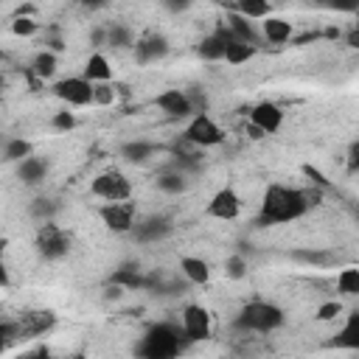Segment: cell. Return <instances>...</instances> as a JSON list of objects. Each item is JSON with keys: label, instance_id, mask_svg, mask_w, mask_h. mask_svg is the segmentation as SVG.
I'll return each instance as SVG.
<instances>
[{"label": "cell", "instance_id": "19", "mask_svg": "<svg viewBox=\"0 0 359 359\" xmlns=\"http://www.w3.org/2000/svg\"><path fill=\"white\" fill-rule=\"evenodd\" d=\"M180 272L194 286H202V283L210 280V264L205 258H196V255H182L180 258Z\"/></svg>", "mask_w": 359, "mask_h": 359}, {"label": "cell", "instance_id": "13", "mask_svg": "<svg viewBox=\"0 0 359 359\" xmlns=\"http://www.w3.org/2000/svg\"><path fill=\"white\" fill-rule=\"evenodd\" d=\"M20 323V337L31 339V337H42L56 325V314L50 309H28L17 317Z\"/></svg>", "mask_w": 359, "mask_h": 359}, {"label": "cell", "instance_id": "43", "mask_svg": "<svg viewBox=\"0 0 359 359\" xmlns=\"http://www.w3.org/2000/svg\"><path fill=\"white\" fill-rule=\"evenodd\" d=\"M345 168L351 174H359V140H353L348 146V151H345Z\"/></svg>", "mask_w": 359, "mask_h": 359}, {"label": "cell", "instance_id": "14", "mask_svg": "<svg viewBox=\"0 0 359 359\" xmlns=\"http://www.w3.org/2000/svg\"><path fill=\"white\" fill-rule=\"evenodd\" d=\"M154 104H157V109H160L163 115H168V118H177V121H182V118L191 121V118H194V107H191L185 90H180V87L163 90V93L154 98Z\"/></svg>", "mask_w": 359, "mask_h": 359}, {"label": "cell", "instance_id": "26", "mask_svg": "<svg viewBox=\"0 0 359 359\" xmlns=\"http://www.w3.org/2000/svg\"><path fill=\"white\" fill-rule=\"evenodd\" d=\"M196 56L205 59V62H222V59H224V39H222L216 31L208 34V36L196 45Z\"/></svg>", "mask_w": 359, "mask_h": 359}, {"label": "cell", "instance_id": "22", "mask_svg": "<svg viewBox=\"0 0 359 359\" xmlns=\"http://www.w3.org/2000/svg\"><path fill=\"white\" fill-rule=\"evenodd\" d=\"M45 174H48V160H42V157H36V154L25 157V160L17 165V177H20L22 185H39V182L45 180Z\"/></svg>", "mask_w": 359, "mask_h": 359}, {"label": "cell", "instance_id": "24", "mask_svg": "<svg viewBox=\"0 0 359 359\" xmlns=\"http://www.w3.org/2000/svg\"><path fill=\"white\" fill-rule=\"evenodd\" d=\"M157 188H160L163 194H171V196L185 194V188H188V177H185V171H177V168L165 165V168L157 174Z\"/></svg>", "mask_w": 359, "mask_h": 359}, {"label": "cell", "instance_id": "31", "mask_svg": "<svg viewBox=\"0 0 359 359\" xmlns=\"http://www.w3.org/2000/svg\"><path fill=\"white\" fill-rule=\"evenodd\" d=\"M255 53H258V48H252V45L236 39V42H230V45L224 48V62H227V65H244V62H250Z\"/></svg>", "mask_w": 359, "mask_h": 359}, {"label": "cell", "instance_id": "39", "mask_svg": "<svg viewBox=\"0 0 359 359\" xmlns=\"http://www.w3.org/2000/svg\"><path fill=\"white\" fill-rule=\"evenodd\" d=\"M339 314H342V303H339V300H325V303L317 309L314 320H320V323H331V320H337Z\"/></svg>", "mask_w": 359, "mask_h": 359}, {"label": "cell", "instance_id": "30", "mask_svg": "<svg viewBox=\"0 0 359 359\" xmlns=\"http://www.w3.org/2000/svg\"><path fill=\"white\" fill-rule=\"evenodd\" d=\"M337 292L345 297H356L359 294V266H345L337 275Z\"/></svg>", "mask_w": 359, "mask_h": 359}, {"label": "cell", "instance_id": "44", "mask_svg": "<svg viewBox=\"0 0 359 359\" xmlns=\"http://www.w3.org/2000/svg\"><path fill=\"white\" fill-rule=\"evenodd\" d=\"M45 50H50V53L65 50V39L59 36V31H56V28H50V31L45 34Z\"/></svg>", "mask_w": 359, "mask_h": 359}, {"label": "cell", "instance_id": "28", "mask_svg": "<svg viewBox=\"0 0 359 359\" xmlns=\"http://www.w3.org/2000/svg\"><path fill=\"white\" fill-rule=\"evenodd\" d=\"M34 154V146L25 140V137H8L6 140V146H3V160L6 163H22L25 157H31Z\"/></svg>", "mask_w": 359, "mask_h": 359}, {"label": "cell", "instance_id": "41", "mask_svg": "<svg viewBox=\"0 0 359 359\" xmlns=\"http://www.w3.org/2000/svg\"><path fill=\"white\" fill-rule=\"evenodd\" d=\"M0 337H3V345H11L14 339H22V337H20V323L11 320V317H6V320L0 323Z\"/></svg>", "mask_w": 359, "mask_h": 359}, {"label": "cell", "instance_id": "40", "mask_svg": "<svg viewBox=\"0 0 359 359\" xmlns=\"http://www.w3.org/2000/svg\"><path fill=\"white\" fill-rule=\"evenodd\" d=\"M185 95H188V101H191V107H194V115L208 112V95H205L199 87H188Z\"/></svg>", "mask_w": 359, "mask_h": 359}, {"label": "cell", "instance_id": "47", "mask_svg": "<svg viewBox=\"0 0 359 359\" xmlns=\"http://www.w3.org/2000/svg\"><path fill=\"white\" fill-rule=\"evenodd\" d=\"M345 42H348V48H356V50H359V28H351V31L345 34Z\"/></svg>", "mask_w": 359, "mask_h": 359}, {"label": "cell", "instance_id": "27", "mask_svg": "<svg viewBox=\"0 0 359 359\" xmlns=\"http://www.w3.org/2000/svg\"><path fill=\"white\" fill-rule=\"evenodd\" d=\"M56 67H59V56L56 53H50V50H36L34 53V59H31V73L34 76H39L42 81L45 79H50L53 73H56Z\"/></svg>", "mask_w": 359, "mask_h": 359}, {"label": "cell", "instance_id": "17", "mask_svg": "<svg viewBox=\"0 0 359 359\" xmlns=\"http://www.w3.org/2000/svg\"><path fill=\"white\" fill-rule=\"evenodd\" d=\"M109 283H112V286H121L123 292L146 289V275H143V269H140L135 261H126V264H121L118 269H112Z\"/></svg>", "mask_w": 359, "mask_h": 359}, {"label": "cell", "instance_id": "49", "mask_svg": "<svg viewBox=\"0 0 359 359\" xmlns=\"http://www.w3.org/2000/svg\"><path fill=\"white\" fill-rule=\"evenodd\" d=\"M31 359H50V353H48V348H39L36 353H31Z\"/></svg>", "mask_w": 359, "mask_h": 359}, {"label": "cell", "instance_id": "51", "mask_svg": "<svg viewBox=\"0 0 359 359\" xmlns=\"http://www.w3.org/2000/svg\"><path fill=\"white\" fill-rule=\"evenodd\" d=\"M70 359H87V356H84V353H76V356H70Z\"/></svg>", "mask_w": 359, "mask_h": 359}, {"label": "cell", "instance_id": "20", "mask_svg": "<svg viewBox=\"0 0 359 359\" xmlns=\"http://www.w3.org/2000/svg\"><path fill=\"white\" fill-rule=\"evenodd\" d=\"M292 22L289 20H283V17H269V20H264L261 22V36L266 39V42H272V45H283V42H289L292 39Z\"/></svg>", "mask_w": 359, "mask_h": 359}, {"label": "cell", "instance_id": "38", "mask_svg": "<svg viewBox=\"0 0 359 359\" xmlns=\"http://www.w3.org/2000/svg\"><path fill=\"white\" fill-rule=\"evenodd\" d=\"M300 171H303V177L309 180V185H317V188H323V191H328V188H331V182L325 180V174H323L320 168H314L311 163H303V165H300Z\"/></svg>", "mask_w": 359, "mask_h": 359}, {"label": "cell", "instance_id": "34", "mask_svg": "<svg viewBox=\"0 0 359 359\" xmlns=\"http://www.w3.org/2000/svg\"><path fill=\"white\" fill-rule=\"evenodd\" d=\"M224 275H227V278H233V280L247 278V258H244V255H238V252L227 255V261H224Z\"/></svg>", "mask_w": 359, "mask_h": 359}, {"label": "cell", "instance_id": "3", "mask_svg": "<svg viewBox=\"0 0 359 359\" xmlns=\"http://www.w3.org/2000/svg\"><path fill=\"white\" fill-rule=\"evenodd\" d=\"M283 325V309L266 300H250L241 306V311L233 320V328L238 331H255V334H269Z\"/></svg>", "mask_w": 359, "mask_h": 359}, {"label": "cell", "instance_id": "10", "mask_svg": "<svg viewBox=\"0 0 359 359\" xmlns=\"http://www.w3.org/2000/svg\"><path fill=\"white\" fill-rule=\"evenodd\" d=\"M171 233H174V222L168 216H163V213H151V216L140 219L135 224V230H132L137 244H157V241L168 238Z\"/></svg>", "mask_w": 359, "mask_h": 359}, {"label": "cell", "instance_id": "4", "mask_svg": "<svg viewBox=\"0 0 359 359\" xmlns=\"http://www.w3.org/2000/svg\"><path fill=\"white\" fill-rule=\"evenodd\" d=\"M70 244H73L70 233H67L65 227H59L56 222H45V224L36 227L34 247H36V252H39L45 261H59V258H65V255L70 252Z\"/></svg>", "mask_w": 359, "mask_h": 359}, {"label": "cell", "instance_id": "7", "mask_svg": "<svg viewBox=\"0 0 359 359\" xmlns=\"http://www.w3.org/2000/svg\"><path fill=\"white\" fill-rule=\"evenodd\" d=\"M182 137L191 140L196 149H213V146H219V143L224 140V132H222V126H219L208 112H202V115H194V118L185 123Z\"/></svg>", "mask_w": 359, "mask_h": 359}, {"label": "cell", "instance_id": "2", "mask_svg": "<svg viewBox=\"0 0 359 359\" xmlns=\"http://www.w3.org/2000/svg\"><path fill=\"white\" fill-rule=\"evenodd\" d=\"M185 331L180 323H171V320H160V323H151L137 345H135V356L137 359H177L185 348Z\"/></svg>", "mask_w": 359, "mask_h": 359}, {"label": "cell", "instance_id": "1", "mask_svg": "<svg viewBox=\"0 0 359 359\" xmlns=\"http://www.w3.org/2000/svg\"><path fill=\"white\" fill-rule=\"evenodd\" d=\"M311 208L303 196V188H289L280 182L266 185L261 196V210H258V224H286L300 216H306Z\"/></svg>", "mask_w": 359, "mask_h": 359}, {"label": "cell", "instance_id": "9", "mask_svg": "<svg viewBox=\"0 0 359 359\" xmlns=\"http://www.w3.org/2000/svg\"><path fill=\"white\" fill-rule=\"evenodd\" d=\"M180 325H182L188 342H202L210 337V311L199 303H188L180 311Z\"/></svg>", "mask_w": 359, "mask_h": 359}, {"label": "cell", "instance_id": "5", "mask_svg": "<svg viewBox=\"0 0 359 359\" xmlns=\"http://www.w3.org/2000/svg\"><path fill=\"white\" fill-rule=\"evenodd\" d=\"M90 194L104 199V202H129L132 199V182L123 171L118 168H107L101 174L93 177L90 182Z\"/></svg>", "mask_w": 359, "mask_h": 359}, {"label": "cell", "instance_id": "25", "mask_svg": "<svg viewBox=\"0 0 359 359\" xmlns=\"http://www.w3.org/2000/svg\"><path fill=\"white\" fill-rule=\"evenodd\" d=\"M230 11H238L241 17H247V20H269L272 17V6L269 3H264V0H238V3H233V6H227Z\"/></svg>", "mask_w": 359, "mask_h": 359}, {"label": "cell", "instance_id": "6", "mask_svg": "<svg viewBox=\"0 0 359 359\" xmlns=\"http://www.w3.org/2000/svg\"><path fill=\"white\" fill-rule=\"evenodd\" d=\"M53 95L67 104V107H90L95 104V84L87 81L84 76H67V79H59L53 87Z\"/></svg>", "mask_w": 359, "mask_h": 359}, {"label": "cell", "instance_id": "37", "mask_svg": "<svg viewBox=\"0 0 359 359\" xmlns=\"http://www.w3.org/2000/svg\"><path fill=\"white\" fill-rule=\"evenodd\" d=\"M50 126H53L56 132H70V129H76V115H73L70 109H59V112H53Z\"/></svg>", "mask_w": 359, "mask_h": 359}, {"label": "cell", "instance_id": "16", "mask_svg": "<svg viewBox=\"0 0 359 359\" xmlns=\"http://www.w3.org/2000/svg\"><path fill=\"white\" fill-rule=\"evenodd\" d=\"M224 25L233 31V36H236L238 42H247V45H252V48H261L264 36H261V31L255 28L252 20H247V17H241L238 11H230V8H227V14H224Z\"/></svg>", "mask_w": 359, "mask_h": 359}, {"label": "cell", "instance_id": "46", "mask_svg": "<svg viewBox=\"0 0 359 359\" xmlns=\"http://www.w3.org/2000/svg\"><path fill=\"white\" fill-rule=\"evenodd\" d=\"M244 135H247L250 140H261V137H266V135H264V132H261L255 123H250V121H247V126H244Z\"/></svg>", "mask_w": 359, "mask_h": 359}, {"label": "cell", "instance_id": "50", "mask_svg": "<svg viewBox=\"0 0 359 359\" xmlns=\"http://www.w3.org/2000/svg\"><path fill=\"white\" fill-rule=\"evenodd\" d=\"M0 283H3V286H8V269H6V266L0 269Z\"/></svg>", "mask_w": 359, "mask_h": 359}, {"label": "cell", "instance_id": "8", "mask_svg": "<svg viewBox=\"0 0 359 359\" xmlns=\"http://www.w3.org/2000/svg\"><path fill=\"white\" fill-rule=\"evenodd\" d=\"M98 216L112 233H132L137 224L135 202H104L98 208Z\"/></svg>", "mask_w": 359, "mask_h": 359}, {"label": "cell", "instance_id": "48", "mask_svg": "<svg viewBox=\"0 0 359 359\" xmlns=\"http://www.w3.org/2000/svg\"><path fill=\"white\" fill-rule=\"evenodd\" d=\"M188 6H191V3H165V8H168V11H174V14H177V11H185Z\"/></svg>", "mask_w": 359, "mask_h": 359}, {"label": "cell", "instance_id": "21", "mask_svg": "<svg viewBox=\"0 0 359 359\" xmlns=\"http://www.w3.org/2000/svg\"><path fill=\"white\" fill-rule=\"evenodd\" d=\"M154 154H157V146L149 143V140H126V143H121V157L126 163H132V165H143Z\"/></svg>", "mask_w": 359, "mask_h": 359}, {"label": "cell", "instance_id": "12", "mask_svg": "<svg viewBox=\"0 0 359 359\" xmlns=\"http://www.w3.org/2000/svg\"><path fill=\"white\" fill-rule=\"evenodd\" d=\"M168 50H171V45H168V39L163 36V34H143L137 42H135V48H132V56H135V62L137 65H151V62H160V59H165L168 56Z\"/></svg>", "mask_w": 359, "mask_h": 359}, {"label": "cell", "instance_id": "36", "mask_svg": "<svg viewBox=\"0 0 359 359\" xmlns=\"http://www.w3.org/2000/svg\"><path fill=\"white\" fill-rule=\"evenodd\" d=\"M118 101V87L112 81H104V84H95V104L98 107H112Z\"/></svg>", "mask_w": 359, "mask_h": 359}, {"label": "cell", "instance_id": "18", "mask_svg": "<svg viewBox=\"0 0 359 359\" xmlns=\"http://www.w3.org/2000/svg\"><path fill=\"white\" fill-rule=\"evenodd\" d=\"M81 76H84L87 81H93V84L112 81V65H109V59H107L101 50H93V53L87 56V62H84Z\"/></svg>", "mask_w": 359, "mask_h": 359}, {"label": "cell", "instance_id": "45", "mask_svg": "<svg viewBox=\"0 0 359 359\" xmlns=\"http://www.w3.org/2000/svg\"><path fill=\"white\" fill-rule=\"evenodd\" d=\"M323 188H317V185H306L303 188V196H306V202H309V208H317L320 202H323Z\"/></svg>", "mask_w": 359, "mask_h": 359}, {"label": "cell", "instance_id": "15", "mask_svg": "<svg viewBox=\"0 0 359 359\" xmlns=\"http://www.w3.org/2000/svg\"><path fill=\"white\" fill-rule=\"evenodd\" d=\"M250 123H255L264 135H275L283 126V109L275 101H258L250 107Z\"/></svg>", "mask_w": 359, "mask_h": 359}, {"label": "cell", "instance_id": "33", "mask_svg": "<svg viewBox=\"0 0 359 359\" xmlns=\"http://www.w3.org/2000/svg\"><path fill=\"white\" fill-rule=\"evenodd\" d=\"M292 258L294 261H303V264H311V266H325V264L334 261V255L325 252V250H294Z\"/></svg>", "mask_w": 359, "mask_h": 359}, {"label": "cell", "instance_id": "23", "mask_svg": "<svg viewBox=\"0 0 359 359\" xmlns=\"http://www.w3.org/2000/svg\"><path fill=\"white\" fill-rule=\"evenodd\" d=\"M337 348H345V351H359V311H351L342 323V328L337 331L334 342Z\"/></svg>", "mask_w": 359, "mask_h": 359}, {"label": "cell", "instance_id": "29", "mask_svg": "<svg viewBox=\"0 0 359 359\" xmlns=\"http://www.w3.org/2000/svg\"><path fill=\"white\" fill-rule=\"evenodd\" d=\"M107 31H109V48H115V50H129L137 42L132 28L123 22H112V25H107Z\"/></svg>", "mask_w": 359, "mask_h": 359}, {"label": "cell", "instance_id": "32", "mask_svg": "<svg viewBox=\"0 0 359 359\" xmlns=\"http://www.w3.org/2000/svg\"><path fill=\"white\" fill-rule=\"evenodd\" d=\"M56 210H59V205H56L53 199H48V196H36V199L31 202V208H28V213H31V216H34L39 224H45V222H53Z\"/></svg>", "mask_w": 359, "mask_h": 359}, {"label": "cell", "instance_id": "35", "mask_svg": "<svg viewBox=\"0 0 359 359\" xmlns=\"http://www.w3.org/2000/svg\"><path fill=\"white\" fill-rule=\"evenodd\" d=\"M8 28H11V34H17V36H34V34H39V22H36L34 17H14Z\"/></svg>", "mask_w": 359, "mask_h": 359}, {"label": "cell", "instance_id": "42", "mask_svg": "<svg viewBox=\"0 0 359 359\" xmlns=\"http://www.w3.org/2000/svg\"><path fill=\"white\" fill-rule=\"evenodd\" d=\"M90 45H93L95 50H101L104 45H109V31H107L104 25H93V31H90Z\"/></svg>", "mask_w": 359, "mask_h": 359}, {"label": "cell", "instance_id": "52", "mask_svg": "<svg viewBox=\"0 0 359 359\" xmlns=\"http://www.w3.org/2000/svg\"><path fill=\"white\" fill-rule=\"evenodd\" d=\"M353 28H359V11H356V22H353Z\"/></svg>", "mask_w": 359, "mask_h": 359}, {"label": "cell", "instance_id": "11", "mask_svg": "<svg viewBox=\"0 0 359 359\" xmlns=\"http://www.w3.org/2000/svg\"><path fill=\"white\" fill-rule=\"evenodd\" d=\"M238 213H241V199L233 188H219L205 208V216L219 219V222H233L238 219Z\"/></svg>", "mask_w": 359, "mask_h": 359}]
</instances>
